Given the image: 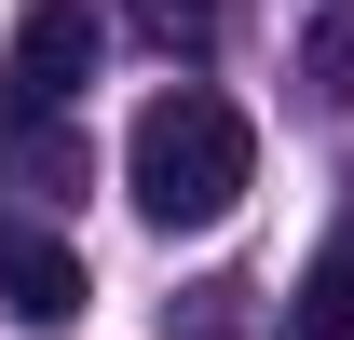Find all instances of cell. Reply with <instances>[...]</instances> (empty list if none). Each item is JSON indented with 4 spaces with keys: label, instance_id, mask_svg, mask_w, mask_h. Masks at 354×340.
<instances>
[{
    "label": "cell",
    "instance_id": "cell-7",
    "mask_svg": "<svg viewBox=\"0 0 354 340\" xmlns=\"http://www.w3.org/2000/svg\"><path fill=\"white\" fill-rule=\"evenodd\" d=\"M245 299H259V286L218 272V286H191V313H164V340H245Z\"/></svg>",
    "mask_w": 354,
    "mask_h": 340
},
{
    "label": "cell",
    "instance_id": "cell-2",
    "mask_svg": "<svg viewBox=\"0 0 354 340\" xmlns=\"http://www.w3.org/2000/svg\"><path fill=\"white\" fill-rule=\"evenodd\" d=\"M82 82H95V14H82V0H28V14H14V55H0L14 123H68Z\"/></svg>",
    "mask_w": 354,
    "mask_h": 340
},
{
    "label": "cell",
    "instance_id": "cell-1",
    "mask_svg": "<svg viewBox=\"0 0 354 340\" xmlns=\"http://www.w3.org/2000/svg\"><path fill=\"white\" fill-rule=\"evenodd\" d=\"M245 177H259V136L205 82H164L136 109V136H123V191H136L150 232H218V218L245 205Z\"/></svg>",
    "mask_w": 354,
    "mask_h": 340
},
{
    "label": "cell",
    "instance_id": "cell-8",
    "mask_svg": "<svg viewBox=\"0 0 354 340\" xmlns=\"http://www.w3.org/2000/svg\"><path fill=\"white\" fill-rule=\"evenodd\" d=\"M313 95H354V14L313 28Z\"/></svg>",
    "mask_w": 354,
    "mask_h": 340
},
{
    "label": "cell",
    "instance_id": "cell-3",
    "mask_svg": "<svg viewBox=\"0 0 354 340\" xmlns=\"http://www.w3.org/2000/svg\"><path fill=\"white\" fill-rule=\"evenodd\" d=\"M82 245H68V232H28V218H14V232H0V313H14V327H82Z\"/></svg>",
    "mask_w": 354,
    "mask_h": 340
},
{
    "label": "cell",
    "instance_id": "cell-6",
    "mask_svg": "<svg viewBox=\"0 0 354 340\" xmlns=\"http://www.w3.org/2000/svg\"><path fill=\"white\" fill-rule=\"evenodd\" d=\"M300 340H354V245H327L300 272Z\"/></svg>",
    "mask_w": 354,
    "mask_h": 340
},
{
    "label": "cell",
    "instance_id": "cell-5",
    "mask_svg": "<svg viewBox=\"0 0 354 340\" xmlns=\"http://www.w3.org/2000/svg\"><path fill=\"white\" fill-rule=\"evenodd\" d=\"M123 14H136L164 55H218V41H232V0H123Z\"/></svg>",
    "mask_w": 354,
    "mask_h": 340
},
{
    "label": "cell",
    "instance_id": "cell-4",
    "mask_svg": "<svg viewBox=\"0 0 354 340\" xmlns=\"http://www.w3.org/2000/svg\"><path fill=\"white\" fill-rule=\"evenodd\" d=\"M0 191L68 205V191H82V123H14V136H0Z\"/></svg>",
    "mask_w": 354,
    "mask_h": 340
}]
</instances>
